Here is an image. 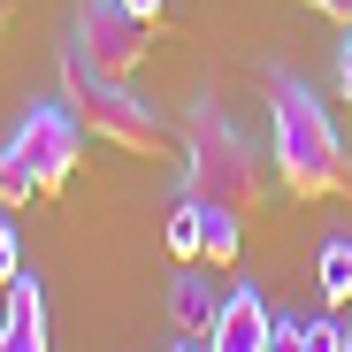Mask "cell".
I'll return each mask as SVG.
<instances>
[{
  "label": "cell",
  "instance_id": "obj_8",
  "mask_svg": "<svg viewBox=\"0 0 352 352\" xmlns=\"http://www.w3.org/2000/svg\"><path fill=\"white\" fill-rule=\"evenodd\" d=\"M214 307H222V299H214V291L199 283V261H184V268L168 276V322L184 329V337H207V322H214Z\"/></svg>",
  "mask_w": 352,
  "mask_h": 352
},
{
  "label": "cell",
  "instance_id": "obj_15",
  "mask_svg": "<svg viewBox=\"0 0 352 352\" xmlns=\"http://www.w3.org/2000/svg\"><path fill=\"white\" fill-rule=\"evenodd\" d=\"M337 100L352 107V23H344V46H337Z\"/></svg>",
  "mask_w": 352,
  "mask_h": 352
},
{
  "label": "cell",
  "instance_id": "obj_9",
  "mask_svg": "<svg viewBox=\"0 0 352 352\" xmlns=\"http://www.w3.org/2000/svg\"><path fill=\"white\" fill-rule=\"evenodd\" d=\"M314 283H322V307H352V238H322L314 253Z\"/></svg>",
  "mask_w": 352,
  "mask_h": 352
},
{
  "label": "cell",
  "instance_id": "obj_13",
  "mask_svg": "<svg viewBox=\"0 0 352 352\" xmlns=\"http://www.w3.org/2000/svg\"><path fill=\"white\" fill-rule=\"evenodd\" d=\"M168 253L176 261H199V199H184V207L168 214Z\"/></svg>",
  "mask_w": 352,
  "mask_h": 352
},
{
  "label": "cell",
  "instance_id": "obj_20",
  "mask_svg": "<svg viewBox=\"0 0 352 352\" xmlns=\"http://www.w3.org/2000/svg\"><path fill=\"white\" fill-rule=\"evenodd\" d=\"M0 16H8V8H0Z\"/></svg>",
  "mask_w": 352,
  "mask_h": 352
},
{
  "label": "cell",
  "instance_id": "obj_14",
  "mask_svg": "<svg viewBox=\"0 0 352 352\" xmlns=\"http://www.w3.org/2000/svg\"><path fill=\"white\" fill-rule=\"evenodd\" d=\"M16 276H23V238H16V222L0 214V291H8Z\"/></svg>",
  "mask_w": 352,
  "mask_h": 352
},
{
  "label": "cell",
  "instance_id": "obj_19",
  "mask_svg": "<svg viewBox=\"0 0 352 352\" xmlns=\"http://www.w3.org/2000/svg\"><path fill=\"white\" fill-rule=\"evenodd\" d=\"M337 352H352V337H344V344H337Z\"/></svg>",
  "mask_w": 352,
  "mask_h": 352
},
{
  "label": "cell",
  "instance_id": "obj_11",
  "mask_svg": "<svg viewBox=\"0 0 352 352\" xmlns=\"http://www.w3.org/2000/svg\"><path fill=\"white\" fill-rule=\"evenodd\" d=\"M199 261H207V268H230V261H238V207L199 199Z\"/></svg>",
  "mask_w": 352,
  "mask_h": 352
},
{
  "label": "cell",
  "instance_id": "obj_17",
  "mask_svg": "<svg viewBox=\"0 0 352 352\" xmlns=\"http://www.w3.org/2000/svg\"><path fill=\"white\" fill-rule=\"evenodd\" d=\"M123 8H138V16H146V23H153V16H161V0H123Z\"/></svg>",
  "mask_w": 352,
  "mask_h": 352
},
{
  "label": "cell",
  "instance_id": "obj_6",
  "mask_svg": "<svg viewBox=\"0 0 352 352\" xmlns=\"http://www.w3.org/2000/svg\"><path fill=\"white\" fill-rule=\"evenodd\" d=\"M268 337H276V307L261 299V283H238L230 299L214 307V322H207V352H268Z\"/></svg>",
  "mask_w": 352,
  "mask_h": 352
},
{
  "label": "cell",
  "instance_id": "obj_5",
  "mask_svg": "<svg viewBox=\"0 0 352 352\" xmlns=\"http://www.w3.org/2000/svg\"><path fill=\"white\" fill-rule=\"evenodd\" d=\"M8 138L23 146V161H31V176H38V192H62L69 176H77V161H85V123H77V107H62V100H38Z\"/></svg>",
  "mask_w": 352,
  "mask_h": 352
},
{
  "label": "cell",
  "instance_id": "obj_16",
  "mask_svg": "<svg viewBox=\"0 0 352 352\" xmlns=\"http://www.w3.org/2000/svg\"><path fill=\"white\" fill-rule=\"evenodd\" d=\"M299 8H322L329 23H352V0H299Z\"/></svg>",
  "mask_w": 352,
  "mask_h": 352
},
{
  "label": "cell",
  "instance_id": "obj_7",
  "mask_svg": "<svg viewBox=\"0 0 352 352\" xmlns=\"http://www.w3.org/2000/svg\"><path fill=\"white\" fill-rule=\"evenodd\" d=\"M0 352H46V291L23 268L8 283V307H0Z\"/></svg>",
  "mask_w": 352,
  "mask_h": 352
},
{
  "label": "cell",
  "instance_id": "obj_3",
  "mask_svg": "<svg viewBox=\"0 0 352 352\" xmlns=\"http://www.w3.org/2000/svg\"><path fill=\"white\" fill-rule=\"evenodd\" d=\"M69 100H77V123L107 146H123V153H161L168 131H161V115L123 92V77H92V69H69Z\"/></svg>",
  "mask_w": 352,
  "mask_h": 352
},
{
  "label": "cell",
  "instance_id": "obj_12",
  "mask_svg": "<svg viewBox=\"0 0 352 352\" xmlns=\"http://www.w3.org/2000/svg\"><path fill=\"white\" fill-rule=\"evenodd\" d=\"M31 199H38V176H31L23 146L8 138V146H0V207H31Z\"/></svg>",
  "mask_w": 352,
  "mask_h": 352
},
{
  "label": "cell",
  "instance_id": "obj_18",
  "mask_svg": "<svg viewBox=\"0 0 352 352\" xmlns=\"http://www.w3.org/2000/svg\"><path fill=\"white\" fill-rule=\"evenodd\" d=\"M176 352H207V344H192V337H184V344H176Z\"/></svg>",
  "mask_w": 352,
  "mask_h": 352
},
{
  "label": "cell",
  "instance_id": "obj_2",
  "mask_svg": "<svg viewBox=\"0 0 352 352\" xmlns=\"http://www.w3.org/2000/svg\"><path fill=\"white\" fill-rule=\"evenodd\" d=\"M184 192L192 199H214V207H253L261 199V161L245 146V131L230 123L214 100L192 107V138H184Z\"/></svg>",
  "mask_w": 352,
  "mask_h": 352
},
{
  "label": "cell",
  "instance_id": "obj_10",
  "mask_svg": "<svg viewBox=\"0 0 352 352\" xmlns=\"http://www.w3.org/2000/svg\"><path fill=\"white\" fill-rule=\"evenodd\" d=\"M337 344H344V329L329 322V307L299 314V322H276V337H268V352H337Z\"/></svg>",
  "mask_w": 352,
  "mask_h": 352
},
{
  "label": "cell",
  "instance_id": "obj_1",
  "mask_svg": "<svg viewBox=\"0 0 352 352\" xmlns=\"http://www.w3.org/2000/svg\"><path fill=\"white\" fill-rule=\"evenodd\" d=\"M268 100H276V176H283V192L352 199V153H344V131L329 123V107L299 77H276Z\"/></svg>",
  "mask_w": 352,
  "mask_h": 352
},
{
  "label": "cell",
  "instance_id": "obj_4",
  "mask_svg": "<svg viewBox=\"0 0 352 352\" xmlns=\"http://www.w3.org/2000/svg\"><path fill=\"white\" fill-rule=\"evenodd\" d=\"M146 38L153 23L138 8H123V0H92V8L77 16V38H69V69H92V77H131L146 62Z\"/></svg>",
  "mask_w": 352,
  "mask_h": 352
}]
</instances>
